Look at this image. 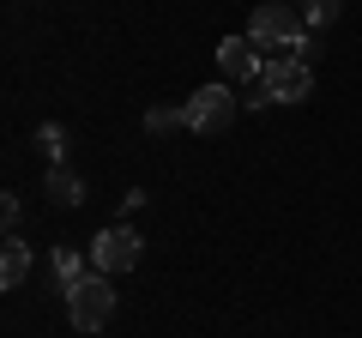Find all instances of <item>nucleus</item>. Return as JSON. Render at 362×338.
<instances>
[{"label": "nucleus", "mask_w": 362, "mask_h": 338, "mask_svg": "<svg viewBox=\"0 0 362 338\" xmlns=\"http://www.w3.org/2000/svg\"><path fill=\"white\" fill-rule=\"evenodd\" d=\"M37 151L49 157V163H61V151H66V127H54V121H49V127H37Z\"/></svg>", "instance_id": "9d476101"}, {"label": "nucleus", "mask_w": 362, "mask_h": 338, "mask_svg": "<svg viewBox=\"0 0 362 338\" xmlns=\"http://www.w3.org/2000/svg\"><path fill=\"white\" fill-rule=\"evenodd\" d=\"M247 42H254L266 61H278V54H302V61H308V25H302L290 6H278V0H266V6L247 13Z\"/></svg>", "instance_id": "f257e3e1"}, {"label": "nucleus", "mask_w": 362, "mask_h": 338, "mask_svg": "<svg viewBox=\"0 0 362 338\" xmlns=\"http://www.w3.org/2000/svg\"><path fill=\"white\" fill-rule=\"evenodd\" d=\"M25 278H30V247L18 235H6V247H0V290H18Z\"/></svg>", "instance_id": "0eeeda50"}, {"label": "nucleus", "mask_w": 362, "mask_h": 338, "mask_svg": "<svg viewBox=\"0 0 362 338\" xmlns=\"http://www.w3.org/2000/svg\"><path fill=\"white\" fill-rule=\"evenodd\" d=\"M109 314H115V290H109V278H103V272H90L85 284L66 290V320H73L78 332H103Z\"/></svg>", "instance_id": "f03ea898"}, {"label": "nucleus", "mask_w": 362, "mask_h": 338, "mask_svg": "<svg viewBox=\"0 0 362 338\" xmlns=\"http://www.w3.org/2000/svg\"><path fill=\"white\" fill-rule=\"evenodd\" d=\"M332 18H338V0H308V13H302V25H308V30H326Z\"/></svg>", "instance_id": "9b49d317"}, {"label": "nucleus", "mask_w": 362, "mask_h": 338, "mask_svg": "<svg viewBox=\"0 0 362 338\" xmlns=\"http://www.w3.org/2000/svg\"><path fill=\"white\" fill-rule=\"evenodd\" d=\"M145 127H151V133H169V127H187V121H181V109H151Z\"/></svg>", "instance_id": "f8f14e48"}, {"label": "nucleus", "mask_w": 362, "mask_h": 338, "mask_svg": "<svg viewBox=\"0 0 362 338\" xmlns=\"http://www.w3.org/2000/svg\"><path fill=\"white\" fill-rule=\"evenodd\" d=\"M49 278H54V290H61V296H66V290H73V284H85V260H78V247H54V254H49Z\"/></svg>", "instance_id": "6e6552de"}, {"label": "nucleus", "mask_w": 362, "mask_h": 338, "mask_svg": "<svg viewBox=\"0 0 362 338\" xmlns=\"http://www.w3.org/2000/svg\"><path fill=\"white\" fill-rule=\"evenodd\" d=\"M42 194H49L54 206H78V199H85V182H78L73 169L54 163V169H49V182H42Z\"/></svg>", "instance_id": "1a4fd4ad"}, {"label": "nucleus", "mask_w": 362, "mask_h": 338, "mask_svg": "<svg viewBox=\"0 0 362 338\" xmlns=\"http://www.w3.org/2000/svg\"><path fill=\"white\" fill-rule=\"evenodd\" d=\"M181 121H187V133H223V127L235 121L230 85H199V91L181 103Z\"/></svg>", "instance_id": "20e7f679"}, {"label": "nucleus", "mask_w": 362, "mask_h": 338, "mask_svg": "<svg viewBox=\"0 0 362 338\" xmlns=\"http://www.w3.org/2000/svg\"><path fill=\"white\" fill-rule=\"evenodd\" d=\"M259 66H266V54H259L247 37H223V42H218V73H223V85L259 78Z\"/></svg>", "instance_id": "423d86ee"}, {"label": "nucleus", "mask_w": 362, "mask_h": 338, "mask_svg": "<svg viewBox=\"0 0 362 338\" xmlns=\"http://www.w3.org/2000/svg\"><path fill=\"white\" fill-rule=\"evenodd\" d=\"M139 254H145V242H139V230H127V223H109L97 242H90V266L97 272H133L139 266Z\"/></svg>", "instance_id": "39448f33"}, {"label": "nucleus", "mask_w": 362, "mask_h": 338, "mask_svg": "<svg viewBox=\"0 0 362 338\" xmlns=\"http://www.w3.org/2000/svg\"><path fill=\"white\" fill-rule=\"evenodd\" d=\"M259 91H266V103H302L314 91V66L302 54H278L259 66Z\"/></svg>", "instance_id": "7ed1b4c3"}]
</instances>
